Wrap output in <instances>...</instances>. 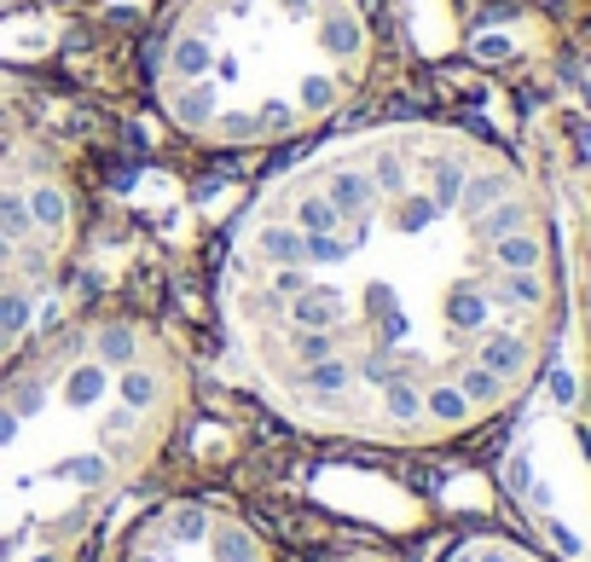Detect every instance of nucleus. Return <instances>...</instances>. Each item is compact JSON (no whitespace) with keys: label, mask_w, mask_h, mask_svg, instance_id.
Listing matches in <instances>:
<instances>
[{"label":"nucleus","mask_w":591,"mask_h":562,"mask_svg":"<svg viewBox=\"0 0 591 562\" xmlns=\"http://www.w3.org/2000/svg\"><path fill=\"white\" fill-rule=\"evenodd\" d=\"M499 482L539 551L591 562V383L568 366V325L511 412Z\"/></svg>","instance_id":"4"},{"label":"nucleus","mask_w":591,"mask_h":562,"mask_svg":"<svg viewBox=\"0 0 591 562\" xmlns=\"http://www.w3.org/2000/svg\"><path fill=\"white\" fill-rule=\"evenodd\" d=\"M116 562H273V551L232 504L180 499L151 510Z\"/></svg>","instance_id":"6"},{"label":"nucleus","mask_w":591,"mask_h":562,"mask_svg":"<svg viewBox=\"0 0 591 562\" xmlns=\"http://www.w3.org/2000/svg\"><path fill=\"white\" fill-rule=\"evenodd\" d=\"M192 371L140 314H81L0 366V562H99L175 447Z\"/></svg>","instance_id":"2"},{"label":"nucleus","mask_w":591,"mask_h":562,"mask_svg":"<svg viewBox=\"0 0 591 562\" xmlns=\"http://www.w3.org/2000/svg\"><path fill=\"white\" fill-rule=\"evenodd\" d=\"M371 59L365 0H180L151 41V99L180 140L261 151L348 111Z\"/></svg>","instance_id":"3"},{"label":"nucleus","mask_w":591,"mask_h":562,"mask_svg":"<svg viewBox=\"0 0 591 562\" xmlns=\"http://www.w3.org/2000/svg\"><path fill=\"white\" fill-rule=\"evenodd\" d=\"M81 232L70 168L41 145L0 151V366L41 336Z\"/></svg>","instance_id":"5"},{"label":"nucleus","mask_w":591,"mask_h":562,"mask_svg":"<svg viewBox=\"0 0 591 562\" xmlns=\"http://www.w3.org/2000/svg\"><path fill=\"white\" fill-rule=\"evenodd\" d=\"M313 562H400V557H395V551H383V545H343V551L313 557Z\"/></svg>","instance_id":"8"},{"label":"nucleus","mask_w":591,"mask_h":562,"mask_svg":"<svg viewBox=\"0 0 591 562\" xmlns=\"http://www.w3.org/2000/svg\"><path fill=\"white\" fill-rule=\"evenodd\" d=\"M441 562H556L551 551H539L528 534H464L459 545H447Z\"/></svg>","instance_id":"7"},{"label":"nucleus","mask_w":591,"mask_h":562,"mask_svg":"<svg viewBox=\"0 0 591 562\" xmlns=\"http://www.w3.org/2000/svg\"><path fill=\"white\" fill-rule=\"evenodd\" d=\"M528 163L459 123H377L291 163L221 255L244 383L319 440L441 452L522 406L568 325Z\"/></svg>","instance_id":"1"}]
</instances>
